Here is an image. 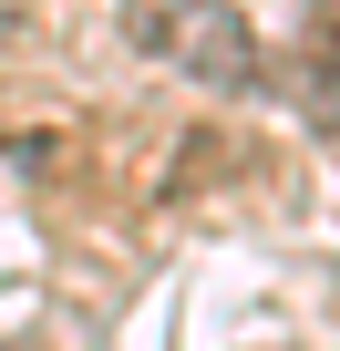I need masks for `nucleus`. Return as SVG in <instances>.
I'll use <instances>...</instances> for the list:
<instances>
[{"label": "nucleus", "instance_id": "nucleus-2", "mask_svg": "<svg viewBox=\"0 0 340 351\" xmlns=\"http://www.w3.org/2000/svg\"><path fill=\"white\" fill-rule=\"evenodd\" d=\"M11 42H21V21H11V11H0V52H11Z\"/></svg>", "mask_w": 340, "mask_h": 351}, {"label": "nucleus", "instance_id": "nucleus-1", "mask_svg": "<svg viewBox=\"0 0 340 351\" xmlns=\"http://www.w3.org/2000/svg\"><path fill=\"white\" fill-rule=\"evenodd\" d=\"M134 32H144L155 52H176V62H186L196 83H217V93H248V83H258V32H248V11H227V0H144Z\"/></svg>", "mask_w": 340, "mask_h": 351}]
</instances>
